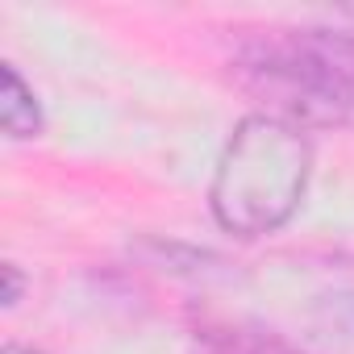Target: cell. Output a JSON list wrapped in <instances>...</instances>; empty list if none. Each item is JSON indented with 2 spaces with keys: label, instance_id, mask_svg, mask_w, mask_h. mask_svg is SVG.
Returning a JSON list of instances; mask_svg holds the SVG:
<instances>
[{
  "label": "cell",
  "instance_id": "1",
  "mask_svg": "<svg viewBox=\"0 0 354 354\" xmlns=\"http://www.w3.org/2000/svg\"><path fill=\"white\" fill-rule=\"evenodd\" d=\"M238 84L296 129L354 125V34L267 30L238 46Z\"/></svg>",
  "mask_w": 354,
  "mask_h": 354
},
{
  "label": "cell",
  "instance_id": "2",
  "mask_svg": "<svg viewBox=\"0 0 354 354\" xmlns=\"http://www.w3.org/2000/svg\"><path fill=\"white\" fill-rule=\"evenodd\" d=\"M313 167L304 129L283 125L267 113L246 117L221 150L209 205L225 234L263 238L275 234L300 205Z\"/></svg>",
  "mask_w": 354,
  "mask_h": 354
},
{
  "label": "cell",
  "instance_id": "3",
  "mask_svg": "<svg viewBox=\"0 0 354 354\" xmlns=\"http://www.w3.org/2000/svg\"><path fill=\"white\" fill-rule=\"evenodd\" d=\"M0 125L9 138H38L42 133V109L34 88L17 75L13 63L0 67Z\"/></svg>",
  "mask_w": 354,
  "mask_h": 354
},
{
  "label": "cell",
  "instance_id": "4",
  "mask_svg": "<svg viewBox=\"0 0 354 354\" xmlns=\"http://www.w3.org/2000/svg\"><path fill=\"white\" fill-rule=\"evenodd\" d=\"M0 275H5V304H17L21 300V271H17V263H5L0 267Z\"/></svg>",
  "mask_w": 354,
  "mask_h": 354
},
{
  "label": "cell",
  "instance_id": "5",
  "mask_svg": "<svg viewBox=\"0 0 354 354\" xmlns=\"http://www.w3.org/2000/svg\"><path fill=\"white\" fill-rule=\"evenodd\" d=\"M5 354H42V350H34V346H17V342H9V346H5Z\"/></svg>",
  "mask_w": 354,
  "mask_h": 354
},
{
  "label": "cell",
  "instance_id": "6",
  "mask_svg": "<svg viewBox=\"0 0 354 354\" xmlns=\"http://www.w3.org/2000/svg\"><path fill=\"white\" fill-rule=\"evenodd\" d=\"M346 13H350V17H354V9H346Z\"/></svg>",
  "mask_w": 354,
  "mask_h": 354
}]
</instances>
